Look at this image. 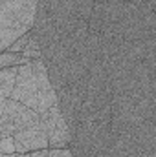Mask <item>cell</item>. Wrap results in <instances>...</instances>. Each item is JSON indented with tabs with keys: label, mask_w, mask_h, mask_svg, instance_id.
I'll list each match as a JSON object with an SVG mask.
<instances>
[{
	"label": "cell",
	"mask_w": 156,
	"mask_h": 157,
	"mask_svg": "<svg viewBox=\"0 0 156 157\" xmlns=\"http://www.w3.org/2000/svg\"><path fill=\"white\" fill-rule=\"evenodd\" d=\"M0 154H15V141H13V135H7V137H0Z\"/></svg>",
	"instance_id": "9c48e42d"
},
{
	"label": "cell",
	"mask_w": 156,
	"mask_h": 157,
	"mask_svg": "<svg viewBox=\"0 0 156 157\" xmlns=\"http://www.w3.org/2000/svg\"><path fill=\"white\" fill-rule=\"evenodd\" d=\"M39 122L48 135V148H68V144L72 141V133L63 119L61 108L57 102L48 112L40 113Z\"/></svg>",
	"instance_id": "6da1fadb"
},
{
	"label": "cell",
	"mask_w": 156,
	"mask_h": 157,
	"mask_svg": "<svg viewBox=\"0 0 156 157\" xmlns=\"http://www.w3.org/2000/svg\"><path fill=\"white\" fill-rule=\"evenodd\" d=\"M0 157H15V154H9V155H6V154H0Z\"/></svg>",
	"instance_id": "7c38bea8"
},
{
	"label": "cell",
	"mask_w": 156,
	"mask_h": 157,
	"mask_svg": "<svg viewBox=\"0 0 156 157\" xmlns=\"http://www.w3.org/2000/svg\"><path fill=\"white\" fill-rule=\"evenodd\" d=\"M17 71H18V66H9V68L0 70V97L2 99H9L13 86H15Z\"/></svg>",
	"instance_id": "5b68a950"
},
{
	"label": "cell",
	"mask_w": 156,
	"mask_h": 157,
	"mask_svg": "<svg viewBox=\"0 0 156 157\" xmlns=\"http://www.w3.org/2000/svg\"><path fill=\"white\" fill-rule=\"evenodd\" d=\"M0 122H11L15 126V130H24V128H30V126H35L39 124V113L33 112L31 108L24 106L22 102L18 101H13V99H6V106H4V115ZM15 132V133H17Z\"/></svg>",
	"instance_id": "277c9868"
},
{
	"label": "cell",
	"mask_w": 156,
	"mask_h": 157,
	"mask_svg": "<svg viewBox=\"0 0 156 157\" xmlns=\"http://www.w3.org/2000/svg\"><path fill=\"white\" fill-rule=\"evenodd\" d=\"M30 31H31V29H30ZM30 31H28V33H24L22 37H18V39H17L11 46H9V48H7V51H11V53H22V49L26 48V44H28V40H30V35H31Z\"/></svg>",
	"instance_id": "ba28073f"
},
{
	"label": "cell",
	"mask_w": 156,
	"mask_h": 157,
	"mask_svg": "<svg viewBox=\"0 0 156 157\" xmlns=\"http://www.w3.org/2000/svg\"><path fill=\"white\" fill-rule=\"evenodd\" d=\"M13 141H15V154H28L48 148V135L40 126V122L13 133Z\"/></svg>",
	"instance_id": "3957f363"
},
{
	"label": "cell",
	"mask_w": 156,
	"mask_h": 157,
	"mask_svg": "<svg viewBox=\"0 0 156 157\" xmlns=\"http://www.w3.org/2000/svg\"><path fill=\"white\" fill-rule=\"evenodd\" d=\"M4 106H6V99L0 97V121H2V115H4Z\"/></svg>",
	"instance_id": "8fae6325"
},
{
	"label": "cell",
	"mask_w": 156,
	"mask_h": 157,
	"mask_svg": "<svg viewBox=\"0 0 156 157\" xmlns=\"http://www.w3.org/2000/svg\"><path fill=\"white\" fill-rule=\"evenodd\" d=\"M9 99L18 101L24 106H28V108H31L35 112V106H37V84H35V75H33L31 62L18 66L15 86H13V91H11Z\"/></svg>",
	"instance_id": "7a4b0ae2"
},
{
	"label": "cell",
	"mask_w": 156,
	"mask_h": 157,
	"mask_svg": "<svg viewBox=\"0 0 156 157\" xmlns=\"http://www.w3.org/2000/svg\"><path fill=\"white\" fill-rule=\"evenodd\" d=\"M31 35H30V40H28V44H26V48L22 49V59L24 60H37L40 59V46H39V40L35 37V33L33 31H30Z\"/></svg>",
	"instance_id": "8992f818"
},
{
	"label": "cell",
	"mask_w": 156,
	"mask_h": 157,
	"mask_svg": "<svg viewBox=\"0 0 156 157\" xmlns=\"http://www.w3.org/2000/svg\"><path fill=\"white\" fill-rule=\"evenodd\" d=\"M48 157H74L70 148H48Z\"/></svg>",
	"instance_id": "30bf717a"
},
{
	"label": "cell",
	"mask_w": 156,
	"mask_h": 157,
	"mask_svg": "<svg viewBox=\"0 0 156 157\" xmlns=\"http://www.w3.org/2000/svg\"><path fill=\"white\" fill-rule=\"evenodd\" d=\"M31 60H24L20 53H11V51H2L0 53V70L2 68H9V66H20V64H28Z\"/></svg>",
	"instance_id": "52a82bcc"
}]
</instances>
